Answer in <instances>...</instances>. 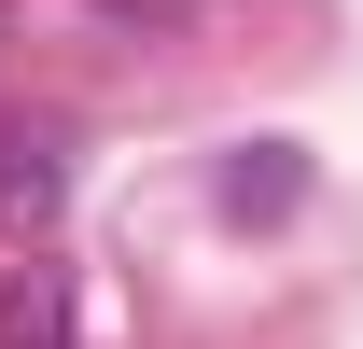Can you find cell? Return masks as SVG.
<instances>
[{
    "label": "cell",
    "instance_id": "1",
    "mask_svg": "<svg viewBox=\"0 0 363 349\" xmlns=\"http://www.w3.org/2000/svg\"><path fill=\"white\" fill-rule=\"evenodd\" d=\"M56 182H70V168H56V140H43V126H0V223H43V210H56Z\"/></svg>",
    "mask_w": 363,
    "mask_h": 349
}]
</instances>
